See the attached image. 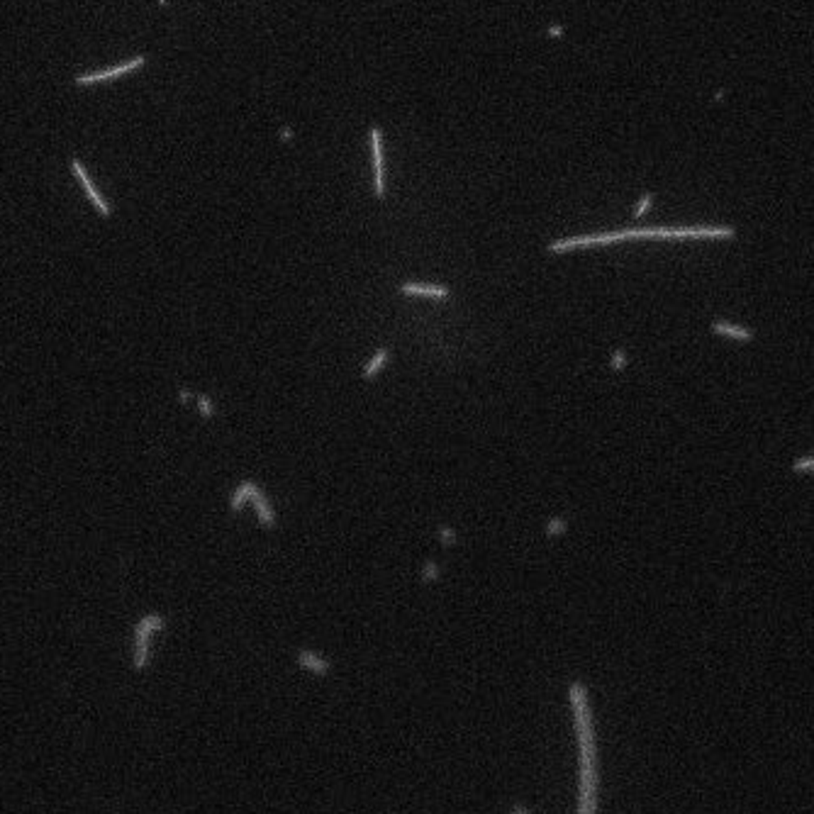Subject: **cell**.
<instances>
[{"label":"cell","mask_w":814,"mask_h":814,"mask_svg":"<svg viewBox=\"0 0 814 814\" xmlns=\"http://www.w3.org/2000/svg\"><path fill=\"white\" fill-rule=\"evenodd\" d=\"M252 507H254V512H256L259 525H261L263 529H276V527H278V514H276L274 505H271V497H268L263 490L256 492V497L252 500Z\"/></svg>","instance_id":"10"},{"label":"cell","mask_w":814,"mask_h":814,"mask_svg":"<svg viewBox=\"0 0 814 814\" xmlns=\"http://www.w3.org/2000/svg\"><path fill=\"white\" fill-rule=\"evenodd\" d=\"M627 366H629V354H627V349H614L612 356H610V368H612L614 373H622Z\"/></svg>","instance_id":"17"},{"label":"cell","mask_w":814,"mask_h":814,"mask_svg":"<svg viewBox=\"0 0 814 814\" xmlns=\"http://www.w3.org/2000/svg\"><path fill=\"white\" fill-rule=\"evenodd\" d=\"M166 629V617L159 612H149L134 624V636H132V668L134 671H147L152 663V639Z\"/></svg>","instance_id":"3"},{"label":"cell","mask_w":814,"mask_h":814,"mask_svg":"<svg viewBox=\"0 0 814 814\" xmlns=\"http://www.w3.org/2000/svg\"><path fill=\"white\" fill-rule=\"evenodd\" d=\"M654 200H656L654 193H644V195H641V200L634 205V213H632V215H634V219H641L644 215H649V210H651V205H654Z\"/></svg>","instance_id":"18"},{"label":"cell","mask_w":814,"mask_h":814,"mask_svg":"<svg viewBox=\"0 0 814 814\" xmlns=\"http://www.w3.org/2000/svg\"><path fill=\"white\" fill-rule=\"evenodd\" d=\"M571 717H573L575 746H578V804L575 814H597L600 809V754L592 717L590 690L583 680H571L568 690Z\"/></svg>","instance_id":"1"},{"label":"cell","mask_w":814,"mask_h":814,"mask_svg":"<svg viewBox=\"0 0 814 814\" xmlns=\"http://www.w3.org/2000/svg\"><path fill=\"white\" fill-rule=\"evenodd\" d=\"M373 154V195L376 200H385V164H383V132L378 125L368 130Z\"/></svg>","instance_id":"4"},{"label":"cell","mask_w":814,"mask_h":814,"mask_svg":"<svg viewBox=\"0 0 814 814\" xmlns=\"http://www.w3.org/2000/svg\"><path fill=\"white\" fill-rule=\"evenodd\" d=\"M390 359H393V351L390 349H378L376 354L371 356V359L366 361V366L361 368V378L363 381H373V378L381 376L385 368H388Z\"/></svg>","instance_id":"12"},{"label":"cell","mask_w":814,"mask_h":814,"mask_svg":"<svg viewBox=\"0 0 814 814\" xmlns=\"http://www.w3.org/2000/svg\"><path fill=\"white\" fill-rule=\"evenodd\" d=\"M400 296L407 298H429V300H448L451 290L446 285L437 283H420V280H410V283L400 285Z\"/></svg>","instance_id":"6"},{"label":"cell","mask_w":814,"mask_h":814,"mask_svg":"<svg viewBox=\"0 0 814 814\" xmlns=\"http://www.w3.org/2000/svg\"><path fill=\"white\" fill-rule=\"evenodd\" d=\"M280 139H283V142H288V139H293V130H288V127H285V130L280 132Z\"/></svg>","instance_id":"23"},{"label":"cell","mask_w":814,"mask_h":814,"mask_svg":"<svg viewBox=\"0 0 814 814\" xmlns=\"http://www.w3.org/2000/svg\"><path fill=\"white\" fill-rule=\"evenodd\" d=\"M568 531V519L566 517H551L544 525V534L549 536V539H558V536H563Z\"/></svg>","instance_id":"13"},{"label":"cell","mask_w":814,"mask_h":814,"mask_svg":"<svg viewBox=\"0 0 814 814\" xmlns=\"http://www.w3.org/2000/svg\"><path fill=\"white\" fill-rule=\"evenodd\" d=\"M71 171L73 173H76V178L81 180V186L86 188V193H88V197H91V202H93L95 205V210H98L100 213V217H110V208H108V202L103 200V195H100L98 193V188L93 186V180H91V176L86 173V169H83V164L78 159H73L71 161Z\"/></svg>","instance_id":"8"},{"label":"cell","mask_w":814,"mask_h":814,"mask_svg":"<svg viewBox=\"0 0 814 814\" xmlns=\"http://www.w3.org/2000/svg\"><path fill=\"white\" fill-rule=\"evenodd\" d=\"M437 536H439V544H442V547H446V549H451V547H456V544H459V531H456L451 525H439Z\"/></svg>","instance_id":"15"},{"label":"cell","mask_w":814,"mask_h":814,"mask_svg":"<svg viewBox=\"0 0 814 814\" xmlns=\"http://www.w3.org/2000/svg\"><path fill=\"white\" fill-rule=\"evenodd\" d=\"M685 241V239H737V227L732 224H683V227H632V230L595 232V235L561 237L547 244V254H568L595 249V246H612L619 241Z\"/></svg>","instance_id":"2"},{"label":"cell","mask_w":814,"mask_h":814,"mask_svg":"<svg viewBox=\"0 0 814 814\" xmlns=\"http://www.w3.org/2000/svg\"><path fill=\"white\" fill-rule=\"evenodd\" d=\"M178 400H180V403H183V405H186V403H191V400H193V393H191V390H188V388H180Z\"/></svg>","instance_id":"22"},{"label":"cell","mask_w":814,"mask_h":814,"mask_svg":"<svg viewBox=\"0 0 814 814\" xmlns=\"http://www.w3.org/2000/svg\"><path fill=\"white\" fill-rule=\"evenodd\" d=\"M710 329H712V334H717V337H727V339H732V342H739V344H751V342L756 339V334L751 332L749 327L729 322V320H715V322L710 324Z\"/></svg>","instance_id":"7"},{"label":"cell","mask_w":814,"mask_h":814,"mask_svg":"<svg viewBox=\"0 0 814 814\" xmlns=\"http://www.w3.org/2000/svg\"><path fill=\"white\" fill-rule=\"evenodd\" d=\"M261 490V486L254 481H241L239 486L235 488V492L230 495V512L237 514L241 512V510L246 507V505H252V500L256 497V492Z\"/></svg>","instance_id":"11"},{"label":"cell","mask_w":814,"mask_h":814,"mask_svg":"<svg viewBox=\"0 0 814 814\" xmlns=\"http://www.w3.org/2000/svg\"><path fill=\"white\" fill-rule=\"evenodd\" d=\"M561 34H563V25H551L547 29V37H561Z\"/></svg>","instance_id":"21"},{"label":"cell","mask_w":814,"mask_h":814,"mask_svg":"<svg viewBox=\"0 0 814 814\" xmlns=\"http://www.w3.org/2000/svg\"><path fill=\"white\" fill-rule=\"evenodd\" d=\"M793 470H795V473H814V454L795 459L793 461Z\"/></svg>","instance_id":"19"},{"label":"cell","mask_w":814,"mask_h":814,"mask_svg":"<svg viewBox=\"0 0 814 814\" xmlns=\"http://www.w3.org/2000/svg\"><path fill=\"white\" fill-rule=\"evenodd\" d=\"M507 814H531V812H529V807H527L525 802H512V804H510Z\"/></svg>","instance_id":"20"},{"label":"cell","mask_w":814,"mask_h":814,"mask_svg":"<svg viewBox=\"0 0 814 814\" xmlns=\"http://www.w3.org/2000/svg\"><path fill=\"white\" fill-rule=\"evenodd\" d=\"M144 56H134V59L125 61V64L115 66V69H108V71H98V73H86V76H76V83L86 86V83H98V81H108V78H117L120 73L127 71H137L139 66H144Z\"/></svg>","instance_id":"9"},{"label":"cell","mask_w":814,"mask_h":814,"mask_svg":"<svg viewBox=\"0 0 814 814\" xmlns=\"http://www.w3.org/2000/svg\"><path fill=\"white\" fill-rule=\"evenodd\" d=\"M159 5H166V0H159Z\"/></svg>","instance_id":"24"},{"label":"cell","mask_w":814,"mask_h":814,"mask_svg":"<svg viewBox=\"0 0 814 814\" xmlns=\"http://www.w3.org/2000/svg\"><path fill=\"white\" fill-rule=\"evenodd\" d=\"M439 578H442V566H439L437 561L422 563V568H420V580H422V583H424V585L437 583Z\"/></svg>","instance_id":"14"},{"label":"cell","mask_w":814,"mask_h":814,"mask_svg":"<svg viewBox=\"0 0 814 814\" xmlns=\"http://www.w3.org/2000/svg\"><path fill=\"white\" fill-rule=\"evenodd\" d=\"M296 663L302 668V671L310 673V675H315V678H327L329 673H332V661L324 658L320 651L307 649V646H302V649L296 651Z\"/></svg>","instance_id":"5"},{"label":"cell","mask_w":814,"mask_h":814,"mask_svg":"<svg viewBox=\"0 0 814 814\" xmlns=\"http://www.w3.org/2000/svg\"><path fill=\"white\" fill-rule=\"evenodd\" d=\"M195 405H197V415L202 420H213L215 417V403L210 395H195Z\"/></svg>","instance_id":"16"}]
</instances>
